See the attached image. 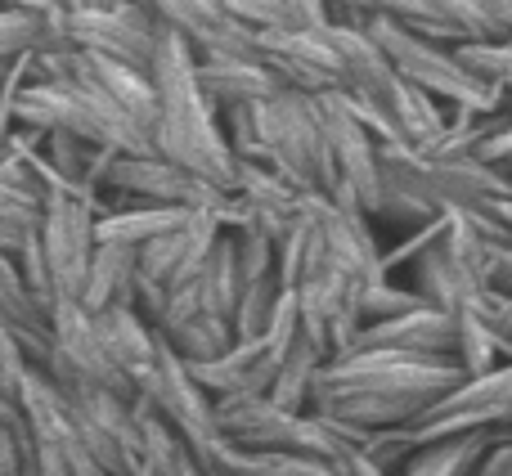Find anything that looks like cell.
I'll return each mask as SVG.
<instances>
[{"label":"cell","mask_w":512,"mask_h":476,"mask_svg":"<svg viewBox=\"0 0 512 476\" xmlns=\"http://www.w3.org/2000/svg\"><path fill=\"white\" fill-rule=\"evenodd\" d=\"M194 283H198L203 310H212V315H221V319H234V306H239V297H243V261H239V247H234L230 230L212 247V256H207L203 274H198Z\"/></svg>","instance_id":"5bb4252c"},{"label":"cell","mask_w":512,"mask_h":476,"mask_svg":"<svg viewBox=\"0 0 512 476\" xmlns=\"http://www.w3.org/2000/svg\"><path fill=\"white\" fill-rule=\"evenodd\" d=\"M32 230H36V225H32ZM32 230H18V225H9L5 216H0V252H18V247H23V238Z\"/></svg>","instance_id":"d6986e66"},{"label":"cell","mask_w":512,"mask_h":476,"mask_svg":"<svg viewBox=\"0 0 512 476\" xmlns=\"http://www.w3.org/2000/svg\"><path fill=\"white\" fill-rule=\"evenodd\" d=\"M63 41L149 72L162 41V18L140 0H122L113 9H68L63 14Z\"/></svg>","instance_id":"8992f818"},{"label":"cell","mask_w":512,"mask_h":476,"mask_svg":"<svg viewBox=\"0 0 512 476\" xmlns=\"http://www.w3.org/2000/svg\"><path fill=\"white\" fill-rule=\"evenodd\" d=\"M279 364H283L279 346L270 337H256V342H234L230 351L207 364H189V373L212 400H234V396H270Z\"/></svg>","instance_id":"ba28073f"},{"label":"cell","mask_w":512,"mask_h":476,"mask_svg":"<svg viewBox=\"0 0 512 476\" xmlns=\"http://www.w3.org/2000/svg\"><path fill=\"white\" fill-rule=\"evenodd\" d=\"M135 279H140V247L126 243H99L95 261H90V279L81 292V306L95 315L104 306H131Z\"/></svg>","instance_id":"8fae6325"},{"label":"cell","mask_w":512,"mask_h":476,"mask_svg":"<svg viewBox=\"0 0 512 476\" xmlns=\"http://www.w3.org/2000/svg\"><path fill=\"white\" fill-rule=\"evenodd\" d=\"M95 328H99V337H104L113 364L135 382V391H140V378L153 369V364H158L162 333L135 306H104V310H95Z\"/></svg>","instance_id":"9c48e42d"},{"label":"cell","mask_w":512,"mask_h":476,"mask_svg":"<svg viewBox=\"0 0 512 476\" xmlns=\"http://www.w3.org/2000/svg\"><path fill=\"white\" fill-rule=\"evenodd\" d=\"M140 400L189 445V454L198 459L203 476H248L256 468V454L239 450L221 427V409L216 400L198 387V378L189 373V364L162 342L158 364L140 378Z\"/></svg>","instance_id":"7a4b0ae2"},{"label":"cell","mask_w":512,"mask_h":476,"mask_svg":"<svg viewBox=\"0 0 512 476\" xmlns=\"http://www.w3.org/2000/svg\"><path fill=\"white\" fill-rule=\"evenodd\" d=\"M221 5H225V14H230L234 23L252 27L256 36H261V32H279V27H292L283 0H221Z\"/></svg>","instance_id":"2e32d148"},{"label":"cell","mask_w":512,"mask_h":476,"mask_svg":"<svg viewBox=\"0 0 512 476\" xmlns=\"http://www.w3.org/2000/svg\"><path fill=\"white\" fill-rule=\"evenodd\" d=\"M54 382H72V387H104L117 391V396H140L135 382L126 378L113 364L104 337L95 328V315H90L81 301H54L50 310V355L41 364Z\"/></svg>","instance_id":"5b68a950"},{"label":"cell","mask_w":512,"mask_h":476,"mask_svg":"<svg viewBox=\"0 0 512 476\" xmlns=\"http://www.w3.org/2000/svg\"><path fill=\"white\" fill-rule=\"evenodd\" d=\"M279 297H283L279 270L243 283V297H239L234 319H230V324H234V342H256V337L270 333V319H274V310H279Z\"/></svg>","instance_id":"9a60e30c"},{"label":"cell","mask_w":512,"mask_h":476,"mask_svg":"<svg viewBox=\"0 0 512 476\" xmlns=\"http://www.w3.org/2000/svg\"><path fill=\"white\" fill-rule=\"evenodd\" d=\"M248 476H337V468L306 454H256V468Z\"/></svg>","instance_id":"e0dca14e"},{"label":"cell","mask_w":512,"mask_h":476,"mask_svg":"<svg viewBox=\"0 0 512 476\" xmlns=\"http://www.w3.org/2000/svg\"><path fill=\"white\" fill-rule=\"evenodd\" d=\"M292 27H328L333 23V5L328 0H283Z\"/></svg>","instance_id":"ac0fdd59"},{"label":"cell","mask_w":512,"mask_h":476,"mask_svg":"<svg viewBox=\"0 0 512 476\" xmlns=\"http://www.w3.org/2000/svg\"><path fill=\"white\" fill-rule=\"evenodd\" d=\"M185 207H117V212H99V225H95V238L99 243H126V247H144L153 238L180 230L189 225Z\"/></svg>","instance_id":"4fadbf2b"},{"label":"cell","mask_w":512,"mask_h":476,"mask_svg":"<svg viewBox=\"0 0 512 476\" xmlns=\"http://www.w3.org/2000/svg\"><path fill=\"white\" fill-rule=\"evenodd\" d=\"M90 189L104 212L117 207H185V212H221L230 225V194L198 180L194 171L176 167L162 153H122L99 149L90 167Z\"/></svg>","instance_id":"3957f363"},{"label":"cell","mask_w":512,"mask_h":476,"mask_svg":"<svg viewBox=\"0 0 512 476\" xmlns=\"http://www.w3.org/2000/svg\"><path fill=\"white\" fill-rule=\"evenodd\" d=\"M261 63L279 77L283 90L301 95H324V90H346V68L328 27H279V32L256 36Z\"/></svg>","instance_id":"52a82bcc"},{"label":"cell","mask_w":512,"mask_h":476,"mask_svg":"<svg viewBox=\"0 0 512 476\" xmlns=\"http://www.w3.org/2000/svg\"><path fill=\"white\" fill-rule=\"evenodd\" d=\"M158 333L185 364H207L234 346V324L212 315V310H194V315H185V319H171Z\"/></svg>","instance_id":"7c38bea8"},{"label":"cell","mask_w":512,"mask_h":476,"mask_svg":"<svg viewBox=\"0 0 512 476\" xmlns=\"http://www.w3.org/2000/svg\"><path fill=\"white\" fill-rule=\"evenodd\" d=\"M153 86H158V126H153V149L171 158L176 167L194 171L198 180L216 185L221 194H234L243 162L230 153L221 108L198 86V54L189 36L162 23V41L153 54Z\"/></svg>","instance_id":"6da1fadb"},{"label":"cell","mask_w":512,"mask_h":476,"mask_svg":"<svg viewBox=\"0 0 512 476\" xmlns=\"http://www.w3.org/2000/svg\"><path fill=\"white\" fill-rule=\"evenodd\" d=\"M256 131H261L265 167L283 176L301 194H328L333 189V153L324 144L315 117V99L301 90H279V95L256 104Z\"/></svg>","instance_id":"277c9868"},{"label":"cell","mask_w":512,"mask_h":476,"mask_svg":"<svg viewBox=\"0 0 512 476\" xmlns=\"http://www.w3.org/2000/svg\"><path fill=\"white\" fill-rule=\"evenodd\" d=\"M198 86L216 108H248L279 95V77L261 59H230V54H207L198 59Z\"/></svg>","instance_id":"30bf717a"}]
</instances>
